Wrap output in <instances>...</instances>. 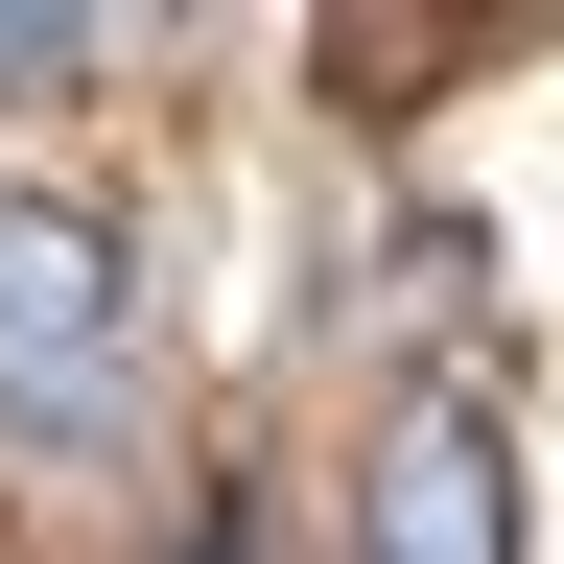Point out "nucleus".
<instances>
[{
  "mask_svg": "<svg viewBox=\"0 0 564 564\" xmlns=\"http://www.w3.org/2000/svg\"><path fill=\"white\" fill-rule=\"evenodd\" d=\"M0 423L24 447H118L141 423V282L95 212H47V188H0Z\"/></svg>",
  "mask_w": 564,
  "mask_h": 564,
  "instance_id": "1",
  "label": "nucleus"
},
{
  "mask_svg": "<svg viewBox=\"0 0 564 564\" xmlns=\"http://www.w3.org/2000/svg\"><path fill=\"white\" fill-rule=\"evenodd\" d=\"M352 564H518V447L470 400H400L352 470Z\"/></svg>",
  "mask_w": 564,
  "mask_h": 564,
  "instance_id": "2",
  "label": "nucleus"
},
{
  "mask_svg": "<svg viewBox=\"0 0 564 564\" xmlns=\"http://www.w3.org/2000/svg\"><path fill=\"white\" fill-rule=\"evenodd\" d=\"M24 70H95V24H47V0H0V95H24Z\"/></svg>",
  "mask_w": 564,
  "mask_h": 564,
  "instance_id": "3",
  "label": "nucleus"
},
{
  "mask_svg": "<svg viewBox=\"0 0 564 564\" xmlns=\"http://www.w3.org/2000/svg\"><path fill=\"white\" fill-rule=\"evenodd\" d=\"M165 564H259V518H188V541H165Z\"/></svg>",
  "mask_w": 564,
  "mask_h": 564,
  "instance_id": "4",
  "label": "nucleus"
}]
</instances>
